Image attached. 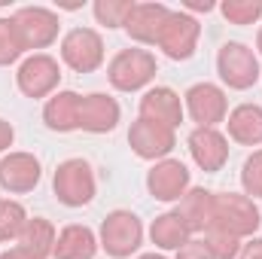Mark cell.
<instances>
[{"label":"cell","instance_id":"obj_1","mask_svg":"<svg viewBox=\"0 0 262 259\" xmlns=\"http://www.w3.org/2000/svg\"><path fill=\"white\" fill-rule=\"evenodd\" d=\"M55 195L67 207H79L89 204L95 195V174L89 168V162L82 159H67L64 165L55 171Z\"/></svg>","mask_w":262,"mask_h":259},{"label":"cell","instance_id":"obj_2","mask_svg":"<svg viewBox=\"0 0 262 259\" xmlns=\"http://www.w3.org/2000/svg\"><path fill=\"white\" fill-rule=\"evenodd\" d=\"M101 235H104V250L110 253V256H131L137 247H140V241H143V226H140V220L128 213V210H113L107 220H104V229H101Z\"/></svg>","mask_w":262,"mask_h":259},{"label":"cell","instance_id":"obj_3","mask_svg":"<svg viewBox=\"0 0 262 259\" xmlns=\"http://www.w3.org/2000/svg\"><path fill=\"white\" fill-rule=\"evenodd\" d=\"M216 67H220L223 82H229L232 89H250L259 79V64H256L253 52L241 43H226L220 49Z\"/></svg>","mask_w":262,"mask_h":259},{"label":"cell","instance_id":"obj_4","mask_svg":"<svg viewBox=\"0 0 262 259\" xmlns=\"http://www.w3.org/2000/svg\"><path fill=\"white\" fill-rule=\"evenodd\" d=\"M220 220V229L229 232V235H247V232H256L259 229V210L250 198H241V195H223L216 198V217Z\"/></svg>","mask_w":262,"mask_h":259},{"label":"cell","instance_id":"obj_5","mask_svg":"<svg viewBox=\"0 0 262 259\" xmlns=\"http://www.w3.org/2000/svg\"><path fill=\"white\" fill-rule=\"evenodd\" d=\"M156 73V61L152 55H146L143 49H131V52H122L116 55V61L110 64V79L116 89L122 92H134L140 89L143 82H149Z\"/></svg>","mask_w":262,"mask_h":259},{"label":"cell","instance_id":"obj_6","mask_svg":"<svg viewBox=\"0 0 262 259\" xmlns=\"http://www.w3.org/2000/svg\"><path fill=\"white\" fill-rule=\"evenodd\" d=\"M186 107L201 128H213L226 119V95L210 82H198L186 92Z\"/></svg>","mask_w":262,"mask_h":259},{"label":"cell","instance_id":"obj_7","mask_svg":"<svg viewBox=\"0 0 262 259\" xmlns=\"http://www.w3.org/2000/svg\"><path fill=\"white\" fill-rule=\"evenodd\" d=\"M61 55H64V61L73 70H95V67L101 64V58H104V46H101V37L95 34V31H70L64 37V43H61Z\"/></svg>","mask_w":262,"mask_h":259},{"label":"cell","instance_id":"obj_8","mask_svg":"<svg viewBox=\"0 0 262 259\" xmlns=\"http://www.w3.org/2000/svg\"><path fill=\"white\" fill-rule=\"evenodd\" d=\"M189 149H192V159L204 171H220L226 156H229V140L220 134L216 128H195L189 134Z\"/></svg>","mask_w":262,"mask_h":259},{"label":"cell","instance_id":"obj_9","mask_svg":"<svg viewBox=\"0 0 262 259\" xmlns=\"http://www.w3.org/2000/svg\"><path fill=\"white\" fill-rule=\"evenodd\" d=\"M146 186H149V192L156 195L159 201H174L189 186V171H186L183 162H162V165H156L149 171Z\"/></svg>","mask_w":262,"mask_h":259},{"label":"cell","instance_id":"obj_10","mask_svg":"<svg viewBox=\"0 0 262 259\" xmlns=\"http://www.w3.org/2000/svg\"><path fill=\"white\" fill-rule=\"evenodd\" d=\"M165 52L171 58H189L195 52V40H198V25L195 18H186V15H174L162 25V34H159Z\"/></svg>","mask_w":262,"mask_h":259},{"label":"cell","instance_id":"obj_11","mask_svg":"<svg viewBox=\"0 0 262 259\" xmlns=\"http://www.w3.org/2000/svg\"><path fill=\"white\" fill-rule=\"evenodd\" d=\"M40 183V162L25 156V153H15L9 159L0 162V186L9 189V192H28Z\"/></svg>","mask_w":262,"mask_h":259},{"label":"cell","instance_id":"obj_12","mask_svg":"<svg viewBox=\"0 0 262 259\" xmlns=\"http://www.w3.org/2000/svg\"><path fill=\"white\" fill-rule=\"evenodd\" d=\"M119 122V104L107 95L79 98V128L85 131H113Z\"/></svg>","mask_w":262,"mask_h":259},{"label":"cell","instance_id":"obj_13","mask_svg":"<svg viewBox=\"0 0 262 259\" xmlns=\"http://www.w3.org/2000/svg\"><path fill=\"white\" fill-rule=\"evenodd\" d=\"M58 64L49 58V55H34L21 64V73H18V85L25 95L31 98H43L55 82H58Z\"/></svg>","mask_w":262,"mask_h":259},{"label":"cell","instance_id":"obj_14","mask_svg":"<svg viewBox=\"0 0 262 259\" xmlns=\"http://www.w3.org/2000/svg\"><path fill=\"white\" fill-rule=\"evenodd\" d=\"M128 140H131V146L137 149V156H143V159L165 156L174 146L171 128L168 125H159V122H149V119H137V125L128 134Z\"/></svg>","mask_w":262,"mask_h":259},{"label":"cell","instance_id":"obj_15","mask_svg":"<svg viewBox=\"0 0 262 259\" xmlns=\"http://www.w3.org/2000/svg\"><path fill=\"white\" fill-rule=\"evenodd\" d=\"M12 25H15V34H18L21 46H31V43L46 46L55 37V18L46 9H21Z\"/></svg>","mask_w":262,"mask_h":259},{"label":"cell","instance_id":"obj_16","mask_svg":"<svg viewBox=\"0 0 262 259\" xmlns=\"http://www.w3.org/2000/svg\"><path fill=\"white\" fill-rule=\"evenodd\" d=\"M180 116H183V104H180V98L171 89H152V92H146V98L140 104V119H149V122L174 128L180 122Z\"/></svg>","mask_w":262,"mask_h":259},{"label":"cell","instance_id":"obj_17","mask_svg":"<svg viewBox=\"0 0 262 259\" xmlns=\"http://www.w3.org/2000/svg\"><path fill=\"white\" fill-rule=\"evenodd\" d=\"M95 250H98V241H95L92 229H85V226H67L55 238V256L58 259H92Z\"/></svg>","mask_w":262,"mask_h":259},{"label":"cell","instance_id":"obj_18","mask_svg":"<svg viewBox=\"0 0 262 259\" xmlns=\"http://www.w3.org/2000/svg\"><path fill=\"white\" fill-rule=\"evenodd\" d=\"M43 116H46V125H49L52 131L79 128V95H73V92L55 95V98L46 104Z\"/></svg>","mask_w":262,"mask_h":259},{"label":"cell","instance_id":"obj_19","mask_svg":"<svg viewBox=\"0 0 262 259\" xmlns=\"http://www.w3.org/2000/svg\"><path fill=\"white\" fill-rule=\"evenodd\" d=\"M229 134L241 143H262V107L241 104L229 116Z\"/></svg>","mask_w":262,"mask_h":259},{"label":"cell","instance_id":"obj_20","mask_svg":"<svg viewBox=\"0 0 262 259\" xmlns=\"http://www.w3.org/2000/svg\"><path fill=\"white\" fill-rule=\"evenodd\" d=\"M162 21H168V9L165 6H134L128 15V31L137 40H159L162 34Z\"/></svg>","mask_w":262,"mask_h":259},{"label":"cell","instance_id":"obj_21","mask_svg":"<svg viewBox=\"0 0 262 259\" xmlns=\"http://www.w3.org/2000/svg\"><path fill=\"white\" fill-rule=\"evenodd\" d=\"M18 238H21V250H28V253H34V256H40V259L46 256L49 250H55L52 247L55 244V229H52V223L46 217L28 220Z\"/></svg>","mask_w":262,"mask_h":259},{"label":"cell","instance_id":"obj_22","mask_svg":"<svg viewBox=\"0 0 262 259\" xmlns=\"http://www.w3.org/2000/svg\"><path fill=\"white\" fill-rule=\"evenodd\" d=\"M177 213H180V210H177ZM180 217H183V223L189 226V232L210 226L213 217H216V198H213V192H207V189H192V192L186 195V207H183Z\"/></svg>","mask_w":262,"mask_h":259},{"label":"cell","instance_id":"obj_23","mask_svg":"<svg viewBox=\"0 0 262 259\" xmlns=\"http://www.w3.org/2000/svg\"><path fill=\"white\" fill-rule=\"evenodd\" d=\"M186 235H189V226L183 223L180 213H165L152 223V241L165 250H174V247H183L186 244Z\"/></svg>","mask_w":262,"mask_h":259},{"label":"cell","instance_id":"obj_24","mask_svg":"<svg viewBox=\"0 0 262 259\" xmlns=\"http://www.w3.org/2000/svg\"><path fill=\"white\" fill-rule=\"evenodd\" d=\"M25 223H28V217H25V207L18 201H0V241L21 235Z\"/></svg>","mask_w":262,"mask_h":259},{"label":"cell","instance_id":"obj_25","mask_svg":"<svg viewBox=\"0 0 262 259\" xmlns=\"http://www.w3.org/2000/svg\"><path fill=\"white\" fill-rule=\"evenodd\" d=\"M207 250L213 253V259H232L241 253V244H238V238L235 235H229V232H223V229H216L213 235H210V241H207Z\"/></svg>","mask_w":262,"mask_h":259},{"label":"cell","instance_id":"obj_26","mask_svg":"<svg viewBox=\"0 0 262 259\" xmlns=\"http://www.w3.org/2000/svg\"><path fill=\"white\" fill-rule=\"evenodd\" d=\"M131 9H134V3H98V6H95V15H98L107 28H119V25L128 21Z\"/></svg>","mask_w":262,"mask_h":259},{"label":"cell","instance_id":"obj_27","mask_svg":"<svg viewBox=\"0 0 262 259\" xmlns=\"http://www.w3.org/2000/svg\"><path fill=\"white\" fill-rule=\"evenodd\" d=\"M18 52H21V43H18L15 25L12 21H0V64L12 61Z\"/></svg>","mask_w":262,"mask_h":259},{"label":"cell","instance_id":"obj_28","mask_svg":"<svg viewBox=\"0 0 262 259\" xmlns=\"http://www.w3.org/2000/svg\"><path fill=\"white\" fill-rule=\"evenodd\" d=\"M244 189L250 195H262V153H253L247 162H244Z\"/></svg>","mask_w":262,"mask_h":259},{"label":"cell","instance_id":"obj_29","mask_svg":"<svg viewBox=\"0 0 262 259\" xmlns=\"http://www.w3.org/2000/svg\"><path fill=\"white\" fill-rule=\"evenodd\" d=\"M223 12H226L229 18H235L238 25H247L250 18H256L262 12V3H241V6H238V3H226Z\"/></svg>","mask_w":262,"mask_h":259},{"label":"cell","instance_id":"obj_30","mask_svg":"<svg viewBox=\"0 0 262 259\" xmlns=\"http://www.w3.org/2000/svg\"><path fill=\"white\" fill-rule=\"evenodd\" d=\"M180 259H213V253L207 250V244H201V241H189V244L180 247Z\"/></svg>","mask_w":262,"mask_h":259},{"label":"cell","instance_id":"obj_31","mask_svg":"<svg viewBox=\"0 0 262 259\" xmlns=\"http://www.w3.org/2000/svg\"><path fill=\"white\" fill-rule=\"evenodd\" d=\"M9 143H12V125H6V122L0 119V149L9 146Z\"/></svg>","mask_w":262,"mask_h":259},{"label":"cell","instance_id":"obj_32","mask_svg":"<svg viewBox=\"0 0 262 259\" xmlns=\"http://www.w3.org/2000/svg\"><path fill=\"white\" fill-rule=\"evenodd\" d=\"M244 259H262V241H250L244 250Z\"/></svg>","mask_w":262,"mask_h":259},{"label":"cell","instance_id":"obj_33","mask_svg":"<svg viewBox=\"0 0 262 259\" xmlns=\"http://www.w3.org/2000/svg\"><path fill=\"white\" fill-rule=\"evenodd\" d=\"M0 259H40V256H34V253H28V250H21V247H15V250H9V253H3Z\"/></svg>","mask_w":262,"mask_h":259},{"label":"cell","instance_id":"obj_34","mask_svg":"<svg viewBox=\"0 0 262 259\" xmlns=\"http://www.w3.org/2000/svg\"><path fill=\"white\" fill-rule=\"evenodd\" d=\"M140 259H162V256H156V253H149V256H140Z\"/></svg>","mask_w":262,"mask_h":259},{"label":"cell","instance_id":"obj_35","mask_svg":"<svg viewBox=\"0 0 262 259\" xmlns=\"http://www.w3.org/2000/svg\"><path fill=\"white\" fill-rule=\"evenodd\" d=\"M259 49H262V34H259Z\"/></svg>","mask_w":262,"mask_h":259}]
</instances>
